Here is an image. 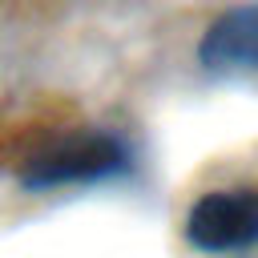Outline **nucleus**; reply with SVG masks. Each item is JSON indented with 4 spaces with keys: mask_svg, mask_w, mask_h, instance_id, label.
I'll return each instance as SVG.
<instances>
[{
    "mask_svg": "<svg viewBox=\"0 0 258 258\" xmlns=\"http://www.w3.org/2000/svg\"><path fill=\"white\" fill-rule=\"evenodd\" d=\"M129 161L121 137L105 129H77L44 141L32 149L20 165V185L24 189H60V185H89L101 177L121 173Z\"/></svg>",
    "mask_w": 258,
    "mask_h": 258,
    "instance_id": "obj_1",
    "label": "nucleus"
},
{
    "mask_svg": "<svg viewBox=\"0 0 258 258\" xmlns=\"http://www.w3.org/2000/svg\"><path fill=\"white\" fill-rule=\"evenodd\" d=\"M185 238L202 254H238L258 246V189H210L185 214Z\"/></svg>",
    "mask_w": 258,
    "mask_h": 258,
    "instance_id": "obj_2",
    "label": "nucleus"
},
{
    "mask_svg": "<svg viewBox=\"0 0 258 258\" xmlns=\"http://www.w3.org/2000/svg\"><path fill=\"white\" fill-rule=\"evenodd\" d=\"M198 60L210 73H254L258 69V0L214 16L210 28L202 32Z\"/></svg>",
    "mask_w": 258,
    "mask_h": 258,
    "instance_id": "obj_3",
    "label": "nucleus"
}]
</instances>
